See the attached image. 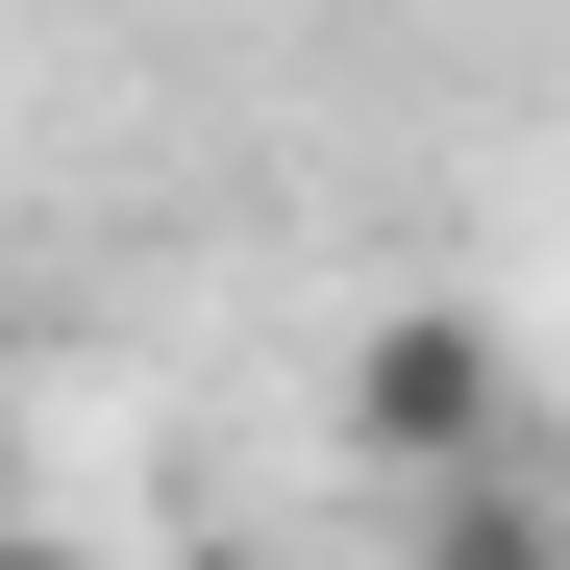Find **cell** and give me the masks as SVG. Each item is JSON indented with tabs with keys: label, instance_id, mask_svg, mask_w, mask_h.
<instances>
[{
	"label": "cell",
	"instance_id": "6da1fadb",
	"mask_svg": "<svg viewBox=\"0 0 570 570\" xmlns=\"http://www.w3.org/2000/svg\"><path fill=\"white\" fill-rule=\"evenodd\" d=\"M347 422H372V471H397V497H422V471H497V323H372L347 347Z\"/></svg>",
	"mask_w": 570,
	"mask_h": 570
},
{
	"label": "cell",
	"instance_id": "7a4b0ae2",
	"mask_svg": "<svg viewBox=\"0 0 570 570\" xmlns=\"http://www.w3.org/2000/svg\"><path fill=\"white\" fill-rule=\"evenodd\" d=\"M397 521H422V570H570V546H546V497H521V471H422Z\"/></svg>",
	"mask_w": 570,
	"mask_h": 570
},
{
	"label": "cell",
	"instance_id": "3957f363",
	"mask_svg": "<svg viewBox=\"0 0 570 570\" xmlns=\"http://www.w3.org/2000/svg\"><path fill=\"white\" fill-rule=\"evenodd\" d=\"M0 570H100V546H75V521H26V546H0Z\"/></svg>",
	"mask_w": 570,
	"mask_h": 570
}]
</instances>
